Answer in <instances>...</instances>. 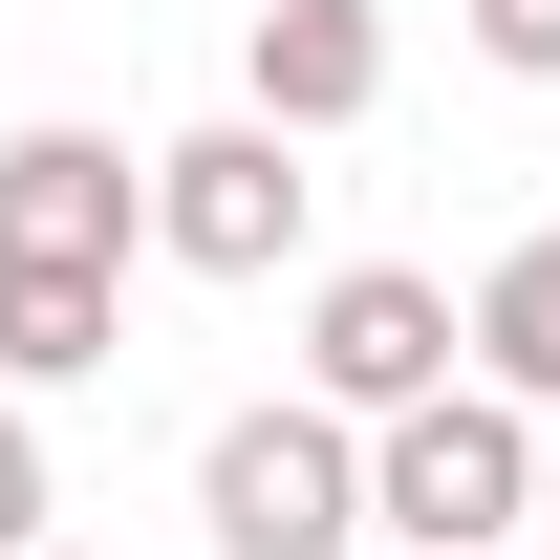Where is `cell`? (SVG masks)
<instances>
[{
    "instance_id": "277c9868",
    "label": "cell",
    "mask_w": 560,
    "mask_h": 560,
    "mask_svg": "<svg viewBox=\"0 0 560 560\" xmlns=\"http://www.w3.org/2000/svg\"><path fill=\"white\" fill-rule=\"evenodd\" d=\"M302 215H324V173H302V130H259V108H215V130L151 151V259H195V280H280Z\"/></svg>"
},
{
    "instance_id": "30bf717a",
    "label": "cell",
    "mask_w": 560,
    "mask_h": 560,
    "mask_svg": "<svg viewBox=\"0 0 560 560\" xmlns=\"http://www.w3.org/2000/svg\"><path fill=\"white\" fill-rule=\"evenodd\" d=\"M539 517H560V410H539Z\"/></svg>"
},
{
    "instance_id": "3957f363",
    "label": "cell",
    "mask_w": 560,
    "mask_h": 560,
    "mask_svg": "<svg viewBox=\"0 0 560 560\" xmlns=\"http://www.w3.org/2000/svg\"><path fill=\"white\" fill-rule=\"evenodd\" d=\"M195 539L215 560H366V431L346 410H215L195 431Z\"/></svg>"
},
{
    "instance_id": "8992f818",
    "label": "cell",
    "mask_w": 560,
    "mask_h": 560,
    "mask_svg": "<svg viewBox=\"0 0 560 560\" xmlns=\"http://www.w3.org/2000/svg\"><path fill=\"white\" fill-rule=\"evenodd\" d=\"M237 108L259 130H366L388 108V0H259V44H237Z\"/></svg>"
},
{
    "instance_id": "5b68a950",
    "label": "cell",
    "mask_w": 560,
    "mask_h": 560,
    "mask_svg": "<svg viewBox=\"0 0 560 560\" xmlns=\"http://www.w3.org/2000/svg\"><path fill=\"white\" fill-rule=\"evenodd\" d=\"M410 388H453V280L410 259H346V280H302V410H410Z\"/></svg>"
},
{
    "instance_id": "6da1fadb",
    "label": "cell",
    "mask_w": 560,
    "mask_h": 560,
    "mask_svg": "<svg viewBox=\"0 0 560 560\" xmlns=\"http://www.w3.org/2000/svg\"><path fill=\"white\" fill-rule=\"evenodd\" d=\"M130 259H151V151L108 130H0V388H86L130 346Z\"/></svg>"
},
{
    "instance_id": "52a82bcc",
    "label": "cell",
    "mask_w": 560,
    "mask_h": 560,
    "mask_svg": "<svg viewBox=\"0 0 560 560\" xmlns=\"http://www.w3.org/2000/svg\"><path fill=\"white\" fill-rule=\"evenodd\" d=\"M453 366H475L495 410H560V215L475 280V302H453Z\"/></svg>"
},
{
    "instance_id": "ba28073f",
    "label": "cell",
    "mask_w": 560,
    "mask_h": 560,
    "mask_svg": "<svg viewBox=\"0 0 560 560\" xmlns=\"http://www.w3.org/2000/svg\"><path fill=\"white\" fill-rule=\"evenodd\" d=\"M22 539H66V475H44V410L0 388V560H22Z\"/></svg>"
},
{
    "instance_id": "7a4b0ae2",
    "label": "cell",
    "mask_w": 560,
    "mask_h": 560,
    "mask_svg": "<svg viewBox=\"0 0 560 560\" xmlns=\"http://www.w3.org/2000/svg\"><path fill=\"white\" fill-rule=\"evenodd\" d=\"M366 539H388V560H495V539H539V410H495L475 366L410 388V410H366Z\"/></svg>"
},
{
    "instance_id": "8fae6325",
    "label": "cell",
    "mask_w": 560,
    "mask_h": 560,
    "mask_svg": "<svg viewBox=\"0 0 560 560\" xmlns=\"http://www.w3.org/2000/svg\"><path fill=\"white\" fill-rule=\"evenodd\" d=\"M22 560H108V539H22Z\"/></svg>"
},
{
    "instance_id": "9c48e42d",
    "label": "cell",
    "mask_w": 560,
    "mask_h": 560,
    "mask_svg": "<svg viewBox=\"0 0 560 560\" xmlns=\"http://www.w3.org/2000/svg\"><path fill=\"white\" fill-rule=\"evenodd\" d=\"M453 22H475V66H495V86H560V0H453Z\"/></svg>"
}]
</instances>
